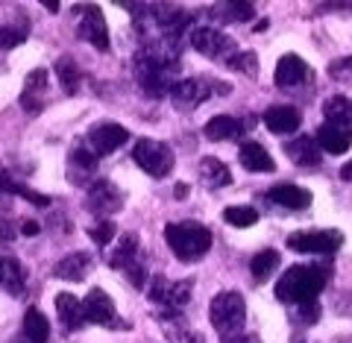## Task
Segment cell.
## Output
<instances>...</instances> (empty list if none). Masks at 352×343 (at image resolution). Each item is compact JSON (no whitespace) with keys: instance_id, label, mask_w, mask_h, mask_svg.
Wrapping results in <instances>:
<instances>
[{"instance_id":"6da1fadb","label":"cell","mask_w":352,"mask_h":343,"mask_svg":"<svg viewBox=\"0 0 352 343\" xmlns=\"http://www.w3.org/2000/svg\"><path fill=\"white\" fill-rule=\"evenodd\" d=\"M326 282H329V267H320V264H294L276 282V300L282 305L317 302Z\"/></svg>"},{"instance_id":"7a4b0ae2","label":"cell","mask_w":352,"mask_h":343,"mask_svg":"<svg viewBox=\"0 0 352 343\" xmlns=\"http://www.w3.org/2000/svg\"><path fill=\"white\" fill-rule=\"evenodd\" d=\"M164 241L168 247L173 250V256L185 261V264H194L206 258V252L212 250V232L208 226L197 223V220H182V223H168L164 229Z\"/></svg>"},{"instance_id":"3957f363","label":"cell","mask_w":352,"mask_h":343,"mask_svg":"<svg viewBox=\"0 0 352 343\" xmlns=\"http://www.w3.org/2000/svg\"><path fill=\"white\" fill-rule=\"evenodd\" d=\"M208 317H212V326L220 335V340L244 335V320H247L244 296H241L238 291L217 294L212 300V308H208Z\"/></svg>"},{"instance_id":"277c9868","label":"cell","mask_w":352,"mask_h":343,"mask_svg":"<svg viewBox=\"0 0 352 343\" xmlns=\"http://www.w3.org/2000/svg\"><path fill=\"white\" fill-rule=\"evenodd\" d=\"M132 159L141 170L153 179H162L173 170V150L162 141H150V138H141L135 147H132Z\"/></svg>"},{"instance_id":"5b68a950","label":"cell","mask_w":352,"mask_h":343,"mask_svg":"<svg viewBox=\"0 0 352 343\" xmlns=\"http://www.w3.org/2000/svg\"><path fill=\"white\" fill-rule=\"evenodd\" d=\"M288 250L305 252V256H332L338 247L344 243V235L338 229H311V232H296L288 235Z\"/></svg>"},{"instance_id":"8992f818","label":"cell","mask_w":352,"mask_h":343,"mask_svg":"<svg viewBox=\"0 0 352 343\" xmlns=\"http://www.w3.org/2000/svg\"><path fill=\"white\" fill-rule=\"evenodd\" d=\"M191 44L197 53H203L206 59H217V62H229L238 53L235 41L226 36V32H220L214 27H197L191 32Z\"/></svg>"},{"instance_id":"52a82bcc","label":"cell","mask_w":352,"mask_h":343,"mask_svg":"<svg viewBox=\"0 0 352 343\" xmlns=\"http://www.w3.org/2000/svg\"><path fill=\"white\" fill-rule=\"evenodd\" d=\"M191 282H168L164 276H153L150 302L159 305L162 311H179L191 300Z\"/></svg>"},{"instance_id":"ba28073f","label":"cell","mask_w":352,"mask_h":343,"mask_svg":"<svg viewBox=\"0 0 352 343\" xmlns=\"http://www.w3.org/2000/svg\"><path fill=\"white\" fill-rule=\"evenodd\" d=\"M129 141V132L120 126V124H112V120H103V124H97L88 129L85 135V147L94 153V159L100 156H109V153H115L118 147H124V144Z\"/></svg>"},{"instance_id":"9c48e42d","label":"cell","mask_w":352,"mask_h":343,"mask_svg":"<svg viewBox=\"0 0 352 343\" xmlns=\"http://www.w3.org/2000/svg\"><path fill=\"white\" fill-rule=\"evenodd\" d=\"M120 208H124V191L115 182H109V179L91 182V188H88V212L109 220V214L120 212Z\"/></svg>"},{"instance_id":"30bf717a","label":"cell","mask_w":352,"mask_h":343,"mask_svg":"<svg viewBox=\"0 0 352 343\" xmlns=\"http://www.w3.org/2000/svg\"><path fill=\"white\" fill-rule=\"evenodd\" d=\"M82 311H85V320H91L97 326H115V329H126L124 323L118 320V311H115V302L112 296L100 287H91L82 302Z\"/></svg>"},{"instance_id":"8fae6325","label":"cell","mask_w":352,"mask_h":343,"mask_svg":"<svg viewBox=\"0 0 352 343\" xmlns=\"http://www.w3.org/2000/svg\"><path fill=\"white\" fill-rule=\"evenodd\" d=\"M212 91H208V80H182L170 88V100L179 112H194L200 103H206Z\"/></svg>"},{"instance_id":"7c38bea8","label":"cell","mask_w":352,"mask_h":343,"mask_svg":"<svg viewBox=\"0 0 352 343\" xmlns=\"http://www.w3.org/2000/svg\"><path fill=\"white\" fill-rule=\"evenodd\" d=\"M80 36L85 41H91L97 50H109V27H106V18L100 12V6H85V15L80 21Z\"/></svg>"},{"instance_id":"4fadbf2b","label":"cell","mask_w":352,"mask_h":343,"mask_svg":"<svg viewBox=\"0 0 352 343\" xmlns=\"http://www.w3.org/2000/svg\"><path fill=\"white\" fill-rule=\"evenodd\" d=\"M267 200L288 208V212H302V208L311 206V191H308V188H300V185H291V182H282V185L270 188Z\"/></svg>"},{"instance_id":"5bb4252c","label":"cell","mask_w":352,"mask_h":343,"mask_svg":"<svg viewBox=\"0 0 352 343\" xmlns=\"http://www.w3.org/2000/svg\"><path fill=\"white\" fill-rule=\"evenodd\" d=\"M285 156L300 168H317L320 164V147L314 135H296L294 141H285Z\"/></svg>"},{"instance_id":"9a60e30c","label":"cell","mask_w":352,"mask_h":343,"mask_svg":"<svg viewBox=\"0 0 352 343\" xmlns=\"http://www.w3.org/2000/svg\"><path fill=\"white\" fill-rule=\"evenodd\" d=\"M138 258V235L135 232H124L118 241H115V247H109L106 252V264L112 270H126L129 264H135Z\"/></svg>"},{"instance_id":"2e32d148","label":"cell","mask_w":352,"mask_h":343,"mask_svg":"<svg viewBox=\"0 0 352 343\" xmlns=\"http://www.w3.org/2000/svg\"><path fill=\"white\" fill-rule=\"evenodd\" d=\"M252 124H256L252 118L238 120V118H229V115H217V118L208 120L203 132H206L208 141H229V138H238L244 129H252Z\"/></svg>"},{"instance_id":"e0dca14e","label":"cell","mask_w":352,"mask_h":343,"mask_svg":"<svg viewBox=\"0 0 352 343\" xmlns=\"http://www.w3.org/2000/svg\"><path fill=\"white\" fill-rule=\"evenodd\" d=\"M264 126L276 135H288V132H296L302 126V115L294 106H270L264 112Z\"/></svg>"},{"instance_id":"ac0fdd59","label":"cell","mask_w":352,"mask_h":343,"mask_svg":"<svg viewBox=\"0 0 352 343\" xmlns=\"http://www.w3.org/2000/svg\"><path fill=\"white\" fill-rule=\"evenodd\" d=\"M314 141H317V147L332 153V156H344V153L352 147V129L323 124L320 129L314 132Z\"/></svg>"},{"instance_id":"d6986e66","label":"cell","mask_w":352,"mask_h":343,"mask_svg":"<svg viewBox=\"0 0 352 343\" xmlns=\"http://www.w3.org/2000/svg\"><path fill=\"white\" fill-rule=\"evenodd\" d=\"M308 80V65L302 56H296V53H285L276 65V85L282 88H296L300 82Z\"/></svg>"},{"instance_id":"ffe728a7","label":"cell","mask_w":352,"mask_h":343,"mask_svg":"<svg viewBox=\"0 0 352 343\" xmlns=\"http://www.w3.org/2000/svg\"><path fill=\"white\" fill-rule=\"evenodd\" d=\"M162 329L170 343H206L203 335H197V331L185 323L179 311H162Z\"/></svg>"},{"instance_id":"44dd1931","label":"cell","mask_w":352,"mask_h":343,"mask_svg":"<svg viewBox=\"0 0 352 343\" xmlns=\"http://www.w3.org/2000/svg\"><path fill=\"white\" fill-rule=\"evenodd\" d=\"M238 159H241V164H244V168H247L250 173H270V170H276V162L270 159V153L264 150L258 141H247V144H241Z\"/></svg>"},{"instance_id":"7402d4cb","label":"cell","mask_w":352,"mask_h":343,"mask_svg":"<svg viewBox=\"0 0 352 343\" xmlns=\"http://www.w3.org/2000/svg\"><path fill=\"white\" fill-rule=\"evenodd\" d=\"M56 311H59V320H62V329L65 331H80L85 326L82 302L76 300L74 294H59L56 296Z\"/></svg>"},{"instance_id":"603a6c76","label":"cell","mask_w":352,"mask_h":343,"mask_svg":"<svg viewBox=\"0 0 352 343\" xmlns=\"http://www.w3.org/2000/svg\"><path fill=\"white\" fill-rule=\"evenodd\" d=\"M88 270H91V256L88 252H71V256H65L53 267L56 279H65V282H82Z\"/></svg>"},{"instance_id":"cb8c5ba5","label":"cell","mask_w":352,"mask_h":343,"mask_svg":"<svg viewBox=\"0 0 352 343\" xmlns=\"http://www.w3.org/2000/svg\"><path fill=\"white\" fill-rule=\"evenodd\" d=\"M279 264H282V256L276 250H264L258 256H252L250 273H252V279H256V285H264L267 279H273V273L279 270Z\"/></svg>"},{"instance_id":"d4e9b609","label":"cell","mask_w":352,"mask_h":343,"mask_svg":"<svg viewBox=\"0 0 352 343\" xmlns=\"http://www.w3.org/2000/svg\"><path fill=\"white\" fill-rule=\"evenodd\" d=\"M323 115H326V124L332 126H352V100L344 94H335L329 97L326 106H323Z\"/></svg>"},{"instance_id":"484cf974","label":"cell","mask_w":352,"mask_h":343,"mask_svg":"<svg viewBox=\"0 0 352 343\" xmlns=\"http://www.w3.org/2000/svg\"><path fill=\"white\" fill-rule=\"evenodd\" d=\"M200 179L208 188H226L229 182H232V173H229V168L220 159L203 156V162H200Z\"/></svg>"},{"instance_id":"4316f807","label":"cell","mask_w":352,"mask_h":343,"mask_svg":"<svg viewBox=\"0 0 352 343\" xmlns=\"http://www.w3.org/2000/svg\"><path fill=\"white\" fill-rule=\"evenodd\" d=\"M24 338L30 343H47V338H50V323H47V317H44L38 308H27V314H24Z\"/></svg>"},{"instance_id":"83f0119b","label":"cell","mask_w":352,"mask_h":343,"mask_svg":"<svg viewBox=\"0 0 352 343\" xmlns=\"http://www.w3.org/2000/svg\"><path fill=\"white\" fill-rule=\"evenodd\" d=\"M0 191H6V194H18V197H24V200L36 203V206H50V197H47V194L30 191L27 185L15 182V179H12V176H9V173H0Z\"/></svg>"},{"instance_id":"f1b7e54d","label":"cell","mask_w":352,"mask_h":343,"mask_svg":"<svg viewBox=\"0 0 352 343\" xmlns=\"http://www.w3.org/2000/svg\"><path fill=\"white\" fill-rule=\"evenodd\" d=\"M0 267H3V282L9 294H24V267H21L18 258H3L0 261Z\"/></svg>"},{"instance_id":"f546056e","label":"cell","mask_w":352,"mask_h":343,"mask_svg":"<svg viewBox=\"0 0 352 343\" xmlns=\"http://www.w3.org/2000/svg\"><path fill=\"white\" fill-rule=\"evenodd\" d=\"M223 220L226 223H232V226H238V229H247V226H252L258 220V212L256 208H250V206H229L223 212Z\"/></svg>"},{"instance_id":"4dcf8cb0","label":"cell","mask_w":352,"mask_h":343,"mask_svg":"<svg viewBox=\"0 0 352 343\" xmlns=\"http://www.w3.org/2000/svg\"><path fill=\"white\" fill-rule=\"evenodd\" d=\"M214 12L220 15V21H250L256 15V6L252 3H220V6H214Z\"/></svg>"},{"instance_id":"1f68e13d","label":"cell","mask_w":352,"mask_h":343,"mask_svg":"<svg viewBox=\"0 0 352 343\" xmlns=\"http://www.w3.org/2000/svg\"><path fill=\"white\" fill-rule=\"evenodd\" d=\"M56 74H59L62 88H68V91L74 94L76 85H80V68L74 65V59H71V56H62V59L56 62Z\"/></svg>"},{"instance_id":"d6a6232c","label":"cell","mask_w":352,"mask_h":343,"mask_svg":"<svg viewBox=\"0 0 352 343\" xmlns=\"http://www.w3.org/2000/svg\"><path fill=\"white\" fill-rule=\"evenodd\" d=\"M226 65L232 71H238V74H247V76H256L258 74V56L252 50H238Z\"/></svg>"},{"instance_id":"836d02e7","label":"cell","mask_w":352,"mask_h":343,"mask_svg":"<svg viewBox=\"0 0 352 343\" xmlns=\"http://www.w3.org/2000/svg\"><path fill=\"white\" fill-rule=\"evenodd\" d=\"M88 235H91V241L97 243V247H109V241L115 238V223L112 220H100V223L88 232Z\"/></svg>"},{"instance_id":"e575fe53","label":"cell","mask_w":352,"mask_h":343,"mask_svg":"<svg viewBox=\"0 0 352 343\" xmlns=\"http://www.w3.org/2000/svg\"><path fill=\"white\" fill-rule=\"evenodd\" d=\"M44 85H47V71H44V68H36V71H30L27 82H24V97H30V94L41 91Z\"/></svg>"},{"instance_id":"d590c367","label":"cell","mask_w":352,"mask_h":343,"mask_svg":"<svg viewBox=\"0 0 352 343\" xmlns=\"http://www.w3.org/2000/svg\"><path fill=\"white\" fill-rule=\"evenodd\" d=\"M24 41V32L21 30H12V27H0V50H9L15 44Z\"/></svg>"},{"instance_id":"8d00e7d4","label":"cell","mask_w":352,"mask_h":343,"mask_svg":"<svg viewBox=\"0 0 352 343\" xmlns=\"http://www.w3.org/2000/svg\"><path fill=\"white\" fill-rule=\"evenodd\" d=\"M329 74H332L335 80L352 82V56H349V59H338V62H332V68H329Z\"/></svg>"},{"instance_id":"74e56055","label":"cell","mask_w":352,"mask_h":343,"mask_svg":"<svg viewBox=\"0 0 352 343\" xmlns=\"http://www.w3.org/2000/svg\"><path fill=\"white\" fill-rule=\"evenodd\" d=\"M296 314H300V320L308 326V323H314L317 317H320V305L317 302H305V305H296Z\"/></svg>"},{"instance_id":"f35d334b","label":"cell","mask_w":352,"mask_h":343,"mask_svg":"<svg viewBox=\"0 0 352 343\" xmlns=\"http://www.w3.org/2000/svg\"><path fill=\"white\" fill-rule=\"evenodd\" d=\"M144 267H141V264L135 261V264H129V267H126V279L132 282V287H144Z\"/></svg>"},{"instance_id":"ab89813d","label":"cell","mask_w":352,"mask_h":343,"mask_svg":"<svg viewBox=\"0 0 352 343\" xmlns=\"http://www.w3.org/2000/svg\"><path fill=\"white\" fill-rule=\"evenodd\" d=\"M223 343H261L256 335H238V338H229V340H223Z\"/></svg>"},{"instance_id":"60d3db41","label":"cell","mask_w":352,"mask_h":343,"mask_svg":"<svg viewBox=\"0 0 352 343\" xmlns=\"http://www.w3.org/2000/svg\"><path fill=\"white\" fill-rule=\"evenodd\" d=\"M21 232H24V235H30V238H32V235H38L41 229H38V223H32V220H27V223H24V229H21Z\"/></svg>"},{"instance_id":"b9f144b4","label":"cell","mask_w":352,"mask_h":343,"mask_svg":"<svg viewBox=\"0 0 352 343\" xmlns=\"http://www.w3.org/2000/svg\"><path fill=\"white\" fill-rule=\"evenodd\" d=\"M340 179H344V182H352V162H346L344 168H340Z\"/></svg>"},{"instance_id":"7bdbcfd3","label":"cell","mask_w":352,"mask_h":343,"mask_svg":"<svg viewBox=\"0 0 352 343\" xmlns=\"http://www.w3.org/2000/svg\"><path fill=\"white\" fill-rule=\"evenodd\" d=\"M173 197H176V200H182V197H188V185H176V188H173Z\"/></svg>"},{"instance_id":"ee69618b","label":"cell","mask_w":352,"mask_h":343,"mask_svg":"<svg viewBox=\"0 0 352 343\" xmlns=\"http://www.w3.org/2000/svg\"><path fill=\"white\" fill-rule=\"evenodd\" d=\"M12 343H30V340H27V338H24V335H21V338H15V340H12Z\"/></svg>"},{"instance_id":"f6af8a7d","label":"cell","mask_w":352,"mask_h":343,"mask_svg":"<svg viewBox=\"0 0 352 343\" xmlns=\"http://www.w3.org/2000/svg\"><path fill=\"white\" fill-rule=\"evenodd\" d=\"M0 282H3V267H0Z\"/></svg>"}]
</instances>
